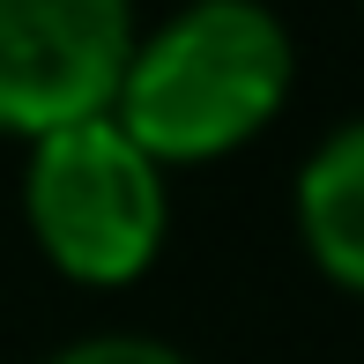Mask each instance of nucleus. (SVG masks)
Returning <instances> with one entry per match:
<instances>
[{"mask_svg":"<svg viewBox=\"0 0 364 364\" xmlns=\"http://www.w3.org/2000/svg\"><path fill=\"white\" fill-rule=\"evenodd\" d=\"M45 364H193V357L156 342V335H82L68 350H53Z\"/></svg>","mask_w":364,"mask_h":364,"instance_id":"nucleus-5","label":"nucleus"},{"mask_svg":"<svg viewBox=\"0 0 364 364\" xmlns=\"http://www.w3.org/2000/svg\"><path fill=\"white\" fill-rule=\"evenodd\" d=\"M134 38V0H0V134L38 141L112 112Z\"/></svg>","mask_w":364,"mask_h":364,"instance_id":"nucleus-3","label":"nucleus"},{"mask_svg":"<svg viewBox=\"0 0 364 364\" xmlns=\"http://www.w3.org/2000/svg\"><path fill=\"white\" fill-rule=\"evenodd\" d=\"M297 238L335 290L364 297V119H342L297 171Z\"/></svg>","mask_w":364,"mask_h":364,"instance_id":"nucleus-4","label":"nucleus"},{"mask_svg":"<svg viewBox=\"0 0 364 364\" xmlns=\"http://www.w3.org/2000/svg\"><path fill=\"white\" fill-rule=\"evenodd\" d=\"M23 216L38 253L60 275L90 290H119L164 253L171 186H164V164L141 141H127L112 112H97V119H75L30 141Z\"/></svg>","mask_w":364,"mask_h":364,"instance_id":"nucleus-2","label":"nucleus"},{"mask_svg":"<svg viewBox=\"0 0 364 364\" xmlns=\"http://www.w3.org/2000/svg\"><path fill=\"white\" fill-rule=\"evenodd\" d=\"M290 82L297 45L268 0H178V15L134 38L112 119L164 171L216 164L290 105Z\"/></svg>","mask_w":364,"mask_h":364,"instance_id":"nucleus-1","label":"nucleus"}]
</instances>
